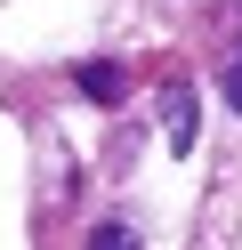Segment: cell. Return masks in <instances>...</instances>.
I'll return each mask as SVG.
<instances>
[{
    "label": "cell",
    "instance_id": "1",
    "mask_svg": "<svg viewBox=\"0 0 242 250\" xmlns=\"http://www.w3.org/2000/svg\"><path fill=\"white\" fill-rule=\"evenodd\" d=\"M73 89H81V97H89V105H113V97H121V89H129V73H121V65H113V57H105V65H81V73H73Z\"/></svg>",
    "mask_w": 242,
    "mask_h": 250
},
{
    "label": "cell",
    "instance_id": "2",
    "mask_svg": "<svg viewBox=\"0 0 242 250\" xmlns=\"http://www.w3.org/2000/svg\"><path fill=\"white\" fill-rule=\"evenodd\" d=\"M161 105H170V153H186V146H194V89L170 81V97H161Z\"/></svg>",
    "mask_w": 242,
    "mask_h": 250
},
{
    "label": "cell",
    "instance_id": "3",
    "mask_svg": "<svg viewBox=\"0 0 242 250\" xmlns=\"http://www.w3.org/2000/svg\"><path fill=\"white\" fill-rule=\"evenodd\" d=\"M89 250H145V242H137V234H129V226H121V218H105V226H97V234H89Z\"/></svg>",
    "mask_w": 242,
    "mask_h": 250
},
{
    "label": "cell",
    "instance_id": "4",
    "mask_svg": "<svg viewBox=\"0 0 242 250\" xmlns=\"http://www.w3.org/2000/svg\"><path fill=\"white\" fill-rule=\"evenodd\" d=\"M226 105L242 113V49H234V65H226Z\"/></svg>",
    "mask_w": 242,
    "mask_h": 250
}]
</instances>
